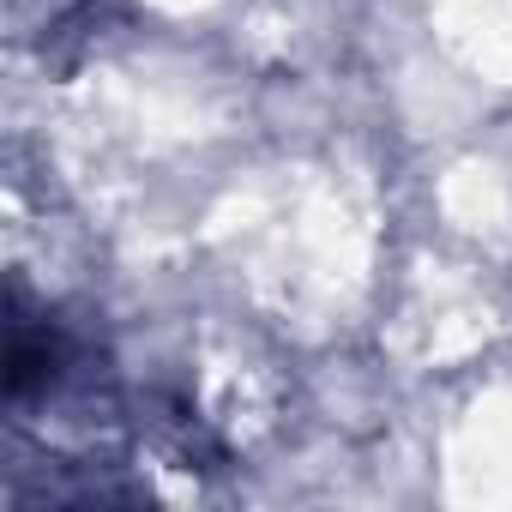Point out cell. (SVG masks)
<instances>
[{"label":"cell","instance_id":"1","mask_svg":"<svg viewBox=\"0 0 512 512\" xmlns=\"http://www.w3.org/2000/svg\"><path fill=\"white\" fill-rule=\"evenodd\" d=\"M103 7L109 0H7V19H13V37L31 43L43 61H67L97 37Z\"/></svg>","mask_w":512,"mask_h":512}]
</instances>
